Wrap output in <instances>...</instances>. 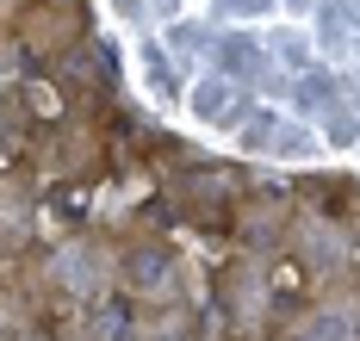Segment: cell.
Instances as JSON below:
<instances>
[{
    "label": "cell",
    "mask_w": 360,
    "mask_h": 341,
    "mask_svg": "<svg viewBox=\"0 0 360 341\" xmlns=\"http://www.w3.org/2000/svg\"><path fill=\"white\" fill-rule=\"evenodd\" d=\"M124 273H131L137 292H162V286H168V255H162V248H131V255H124Z\"/></svg>",
    "instance_id": "1"
},
{
    "label": "cell",
    "mask_w": 360,
    "mask_h": 341,
    "mask_svg": "<svg viewBox=\"0 0 360 341\" xmlns=\"http://www.w3.org/2000/svg\"><path fill=\"white\" fill-rule=\"evenodd\" d=\"M224 106H230V93H224V87H199V112H205V118L224 112Z\"/></svg>",
    "instance_id": "2"
}]
</instances>
